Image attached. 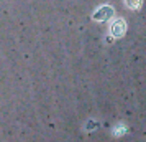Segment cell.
I'll use <instances>...</instances> for the list:
<instances>
[{"label": "cell", "instance_id": "obj_3", "mask_svg": "<svg viewBox=\"0 0 146 142\" xmlns=\"http://www.w3.org/2000/svg\"><path fill=\"white\" fill-rule=\"evenodd\" d=\"M141 2H143V0H125V3H126L128 8H138L139 5H141Z\"/></svg>", "mask_w": 146, "mask_h": 142}, {"label": "cell", "instance_id": "obj_1", "mask_svg": "<svg viewBox=\"0 0 146 142\" xmlns=\"http://www.w3.org/2000/svg\"><path fill=\"white\" fill-rule=\"evenodd\" d=\"M112 13H113L112 7H108V5H107V7H100L99 10L94 13V18H95V20H105V18H108Z\"/></svg>", "mask_w": 146, "mask_h": 142}, {"label": "cell", "instance_id": "obj_2", "mask_svg": "<svg viewBox=\"0 0 146 142\" xmlns=\"http://www.w3.org/2000/svg\"><path fill=\"white\" fill-rule=\"evenodd\" d=\"M125 27H126V25H125V22L121 20V18H120V20H115L112 23V33L113 35H118V36H120V35L125 33Z\"/></svg>", "mask_w": 146, "mask_h": 142}]
</instances>
